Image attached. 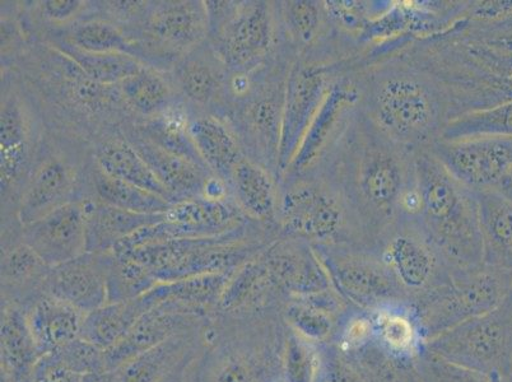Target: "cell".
Masks as SVG:
<instances>
[{"label": "cell", "mask_w": 512, "mask_h": 382, "mask_svg": "<svg viewBox=\"0 0 512 382\" xmlns=\"http://www.w3.org/2000/svg\"><path fill=\"white\" fill-rule=\"evenodd\" d=\"M414 157L357 104L309 167L341 197L356 248L380 253L395 226L416 212Z\"/></svg>", "instance_id": "1"}, {"label": "cell", "mask_w": 512, "mask_h": 382, "mask_svg": "<svg viewBox=\"0 0 512 382\" xmlns=\"http://www.w3.org/2000/svg\"><path fill=\"white\" fill-rule=\"evenodd\" d=\"M402 54L439 83L451 119L512 101V25L507 17L464 15L444 31L409 41Z\"/></svg>", "instance_id": "2"}, {"label": "cell", "mask_w": 512, "mask_h": 382, "mask_svg": "<svg viewBox=\"0 0 512 382\" xmlns=\"http://www.w3.org/2000/svg\"><path fill=\"white\" fill-rule=\"evenodd\" d=\"M360 92L358 105L390 138L413 151L440 141L451 120L448 96L434 78L398 51L363 57L349 65Z\"/></svg>", "instance_id": "3"}, {"label": "cell", "mask_w": 512, "mask_h": 382, "mask_svg": "<svg viewBox=\"0 0 512 382\" xmlns=\"http://www.w3.org/2000/svg\"><path fill=\"white\" fill-rule=\"evenodd\" d=\"M288 326L282 310L250 315L216 312L190 361V382H283Z\"/></svg>", "instance_id": "4"}, {"label": "cell", "mask_w": 512, "mask_h": 382, "mask_svg": "<svg viewBox=\"0 0 512 382\" xmlns=\"http://www.w3.org/2000/svg\"><path fill=\"white\" fill-rule=\"evenodd\" d=\"M418 207L416 222L442 260L453 269L484 265V245L473 190L456 180L430 149L414 157Z\"/></svg>", "instance_id": "5"}, {"label": "cell", "mask_w": 512, "mask_h": 382, "mask_svg": "<svg viewBox=\"0 0 512 382\" xmlns=\"http://www.w3.org/2000/svg\"><path fill=\"white\" fill-rule=\"evenodd\" d=\"M296 55L285 41L271 58L248 72L230 74L218 118L239 139L245 157L279 183V144L288 73Z\"/></svg>", "instance_id": "6"}, {"label": "cell", "mask_w": 512, "mask_h": 382, "mask_svg": "<svg viewBox=\"0 0 512 382\" xmlns=\"http://www.w3.org/2000/svg\"><path fill=\"white\" fill-rule=\"evenodd\" d=\"M277 237L273 228L251 222L225 235L158 242L124 254L150 270L158 282H172L203 274L234 273Z\"/></svg>", "instance_id": "7"}, {"label": "cell", "mask_w": 512, "mask_h": 382, "mask_svg": "<svg viewBox=\"0 0 512 382\" xmlns=\"http://www.w3.org/2000/svg\"><path fill=\"white\" fill-rule=\"evenodd\" d=\"M512 290V270L484 264L453 269L444 283L413 298L411 315L422 343L496 309Z\"/></svg>", "instance_id": "8"}, {"label": "cell", "mask_w": 512, "mask_h": 382, "mask_svg": "<svg viewBox=\"0 0 512 382\" xmlns=\"http://www.w3.org/2000/svg\"><path fill=\"white\" fill-rule=\"evenodd\" d=\"M279 236L304 240L313 246L356 248L346 207L320 172L307 169L279 180Z\"/></svg>", "instance_id": "9"}, {"label": "cell", "mask_w": 512, "mask_h": 382, "mask_svg": "<svg viewBox=\"0 0 512 382\" xmlns=\"http://www.w3.org/2000/svg\"><path fill=\"white\" fill-rule=\"evenodd\" d=\"M204 3L208 41L231 73L251 71L285 43L276 2L208 0Z\"/></svg>", "instance_id": "10"}, {"label": "cell", "mask_w": 512, "mask_h": 382, "mask_svg": "<svg viewBox=\"0 0 512 382\" xmlns=\"http://www.w3.org/2000/svg\"><path fill=\"white\" fill-rule=\"evenodd\" d=\"M335 291L367 314L411 311L413 296L376 251L352 246H314Z\"/></svg>", "instance_id": "11"}, {"label": "cell", "mask_w": 512, "mask_h": 382, "mask_svg": "<svg viewBox=\"0 0 512 382\" xmlns=\"http://www.w3.org/2000/svg\"><path fill=\"white\" fill-rule=\"evenodd\" d=\"M44 139V124L34 101V91L16 72H2L0 148H2V204L20 199L23 185Z\"/></svg>", "instance_id": "12"}, {"label": "cell", "mask_w": 512, "mask_h": 382, "mask_svg": "<svg viewBox=\"0 0 512 382\" xmlns=\"http://www.w3.org/2000/svg\"><path fill=\"white\" fill-rule=\"evenodd\" d=\"M45 138V137H44ZM68 138L43 139L20 199L16 217L21 226L40 220L55 209L87 197L90 165L81 153L69 151Z\"/></svg>", "instance_id": "13"}, {"label": "cell", "mask_w": 512, "mask_h": 382, "mask_svg": "<svg viewBox=\"0 0 512 382\" xmlns=\"http://www.w3.org/2000/svg\"><path fill=\"white\" fill-rule=\"evenodd\" d=\"M422 346L458 365L511 379L512 290L496 309L465 321Z\"/></svg>", "instance_id": "14"}, {"label": "cell", "mask_w": 512, "mask_h": 382, "mask_svg": "<svg viewBox=\"0 0 512 382\" xmlns=\"http://www.w3.org/2000/svg\"><path fill=\"white\" fill-rule=\"evenodd\" d=\"M147 67L170 72L190 50L208 40V15L202 0L151 2L141 25L128 35Z\"/></svg>", "instance_id": "15"}, {"label": "cell", "mask_w": 512, "mask_h": 382, "mask_svg": "<svg viewBox=\"0 0 512 382\" xmlns=\"http://www.w3.org/2000/svg\"><path fill=\"white\" fill-rule=\"evenodd\" d=\"M165 216L164 222L143 228L129 239L121 241L115 246L114 253H129L158 242L225 235L255 222L242 213L232 198L183 200L172 204Z\"/></svg>", "instance_id": "16"}, {"label": "cell", "mask_w": 512, "mask_h": 382, "mask_svg": "<svg viewBox=\"0 0 512 382\" xmlns=\"http://www.w3.org/2000/svg\"><path fill=\"white\" fill-rule=\"evenodd\" d=\"M344 72L343 64L309 63L299 58L293 60L283 106L279 179L295 160L330 87Z\"/></svg>", "instance_id": "17"}, {"label": "cell", "mask_w": 512, "mask_h": 382, "mask_svg": "<svg viewBox=\"0 0 512 382\" xmlns=\"http://www.w3.org/2000/svg\"><path fill=\"white\" fill-rule=\"evenodd\" d=\"M428 149L470 190L505 191L512 185V139L437 141Z\"/></svg>", "instance_id": "18"}, {"label": "cell", "mask_w": 512, "mask_h": 382, "mask_svg": "<svg viewBox=\"0 0 512 382\" xmlns=\"http://www.w3.org/2000/svg\"><path fill=\"white\" fill-rule=\"evenodd\" d=\"M379 254L413 298L444 283L453 270L409 218L395 226Z\"/></svg>", "instance_id": "19"}, {"label": "cell", "mask_w": 512, "mask_h": 382, "mask_svg": "<svg viewBox=\"0 0 512 382\" xmlns=\"http://www.w3.org/2000/svg\"><path fill=\"white\" fill-rule=\"evenodd\" d=\"M169 76L189 109L217 115L225 104L230 69L209 41L181 57Z\"/></svg>", "instance_id": "20"}, {"label": "cell", "mask_w": 512, "mask_h": 382, "mask_svg": "<svg viewBox=\"0 0 512 382\" xmlns=\"http://www.w3.org/2000/svg\"><path fill=\"white\" fill-rule=\"evenodd\" d=\"M278 291L287 298L334 290L314 246L304 240L279 236L260 253Z\"/></svg>", "instance_id": "21"}, {"label": "cell", "mask_w": 512, "mask_h": 382, "mask_svg": "<svg viewBox=\"0 0 512 382\" xmlns=\"http://www.w3.org/2000/svg\"><path fill=\"white\" fill-rule=\"evenodd\" d=\"M20 239L49 267L71 262L87 253L82 200L55 209L30 225L21 226Z\"/></svg>", "instance_id": "22"}, {"label": "cell", "mask_w": 512, "mask_h": 382, "mask_svg": "<svg viewBox=\"0 0 512 382\" xmlns=\"http://www.w3.org/2000/svg\"><path fill=\"white\" fill-rule=\"evenodd\" d=\"M209 319L167 302L153 306L116 346L105 351L107 374L174 335L202 328Z\"/></svg>", "instance_id": "23"}, {"label": "cell", "mask_w": 512, "mask_h": 382, "mask_svg": "<svg viewBox=\"0 0 512 382\" xmlns=\"http://www.w3.org/2000/svg\"><path fill=\"white\" fill-rule=\"evenodd\" d=\"M113 251L87 253L51 267L45 292L78 310L91 312L107 304V277Z\"/></svg>", "instance_id": "24"}, {"label": "cell", "mask_w": 512, "mask_h": 382, "mask_svg": "<svg viewBox=\"0 0 512 382\" xmlns=\"http://www.w3.org/2000/svg\"><path fill=\"white\" fill-rule=\"evenodd\" d=\"M356 311L337 291L329 290L290 298L283 306L282 316L292 332L315 346L325 347L338 343L344 325Z\"/></svg>", "instance_id": "25"}, {"label": "cell", "mask_w": 512, "mask_h": 382, "mask_svg": "<svg viewBox=\"0 0 512 382\" xmlns=\"http://www.w3.org/2000/svg\"><path fill=\"white\" fill-rule=\"evenodd\" d=\"M360 92L351 72L346 71L330 87L318 115L285 175L300 174L314 165L346 115L358 104ZM281 180V179H279Z\"/></svg>", "instance_id": "26"}, {"label": "cell", "mask_w": 512, "mask_h": 382, "mask_svg": "<svg viewBox=\"0 0 512 382\" xmlns=\"http://www.w3.org/2000/svg\"><path fill=\"white\" fill-rule=\"evenodd\" d=\"M121 132L139 153V156L146 161L161 185L169 191L175 203L203 198L207 181L209 177L213 176L211 171L157 147L156 144L134 132L128 124L121 127Z\"/></svg>", "instance_id": "27"}, {"label": "cell", "mask_w": 512, "mask_h": 382, "mask_svg": "<svg viewBox=\"0 0 512 382\" xmlns=\"http://www.w3.org/2000/svg\"><path fill=\"white\" fill-rule=\"evenodd\" d=\"M50 268L20 236L2 241V306L26 310L46 293Z\"/></svg>", "instance_id": "28"}, {"label": "cell", "mask_w": 512, "mask_h": 382, "mask_svg": "<svg viewBox=\"0 0 512 382\" xmlns=\"http://www.w3.org/2000/svg\"><path fill=\"white\" fill-rule=\"evenodd\" d=\"M208 323V321H207ZM207 325V324H206ZM174 335L107 374L110 382H164L197 353L204 328Z\"/></svg>", "instance_id": "29"}, {"label": "cell", "mask_w": 512, "mask_h": 382, "mask_svg": "<svg viewBox=\"0 0 512 382\" xmlns=\"http://www.w3.org/2000/svg\"><path fill=\"white\" fill-rule=\"evenodd\" d=\"M287 298L278 291L260 254L237 269L228 282L217 312L250 315L282 310Z\"/></svg>", "instance_id": "30"}, {"label": "cell", "mask_w": 512, "mask_h": 382, "mask_svg": "<svg viewBox=\"0 0 512 382\" xmlns=\"http://www.w3.org/2000/svg\"><path fill=\"white\" fill-rule=\"evenodd\" d=\"M85 211L87 251H113L121 241L143 228L165 221L164 214H141L125 211L96 198L82 200Z\"/></svg>", "instance_id": "31"}, {"label": "cell", "mask_w": 512, "mask_h": 382, "mask_svg": "<svg viewBox=\"0 0 512 382\" xmlns=\"http://www.w3.org/2000/svg\"><path fill=\"white\" fill-rule=\"evenodd\" d=\"M189 133L209 171L230 186L232 174L246 157L226 121L217 115L190 109Z\"/></svg>", "instance_id": "32"}, {"label": "cell", "mask_w": 512, "mask_h": 382, "mask_svg": "<svg viewBox=\"0 0 512 382\" xmlns=\"http://www.w3.org/2000/svg\"><path fill=\"white\" fill-rule=\"evenodd\" d=\"M23 312L32 338L43 356L77 339L86 318L85 312L49 293L36 298Z\"/></svg>", "instance_id": "33"}, {"label": "cell", "mask_w": 512, "mask_h": 382, "mask_svg": "<svg viewBox=\"0 0 512 382\" xmlns=\"http://www.w3.org/2000/svg\"><path fill=\"white\" fill-rule=\"evenodd\" d=\"M231 197L251 221L278 231L279 184L271 172L244 158L230 181Z\"/></svg>", "instance_id": "34"}, {"label": "cell", "mask_w": 512, "mask_h": 382, "mask_svg": "<svg viewBox=\"0 0 512 382\" xmlns=\"http://www.w3.org/2000/svg\"><path fill=\"white\" fill-rule=\"evenodd\" d=\"M93 160L105 174L138 186L175 204L169 191L153 175L146 161L125 138L121 128L101 135L93 148Z\"/></svg>", "instance_id": "35"}, {"label": "cell", "mask_w": 512, "mask_h": 382, "mask_svg": "<svg viewBox=\"0 0 512 382\" xmlns=\"http://www.w3.org/2000/svg\"><path fill=\"white\" fill-rule=\"evenodd\" d=\"M0 372L2 382H34V371L43 353L37 348L25 312L0 306Z\"/></svg>", "instance_id": "36"}, {"label": "cell", "mask_w": 512, "mask_h": 382, "mask_svg": "<svg viewBox=\"0 0 512 382\" xmlns=\"http://www.w3.org/2000/svg\"><path fill=\"white\" fill-rule=\"evenodd\" d=\"M481 225L484 264L512 270V198L502 191H473Z\"/></svg>", "instance_id": "37"}, {"label": "cell", "mask_w": 512, "mask_h": 382, "mask_svg": "<svg viewBox=\"0 0 512 382\" xmlns=\"http://www.w3.org/2000/svg\"><path fill=\"white\" fill-rule=\"evenodd\" d=\"M234 273L203 274L179 281L160 282L143 298L151 309L157 304L167 302L209 319L216 314Z\"/></svg>", "instance_id": "38"}, {"label": "cell", "mask_w": 512, "mask_h": 382, "mask_svg": "<svg viewBox=\"0 0 512 382\" xmlns=\"http://www.w3.org/2000/svg\"><path fill=\"white\" fill-rule=\"evenodd\" d=\"M190 109L183 101H178L169 110L150 119L134 120L127 123L134 132L147 141L156 144L185 160L197 163L208 169L200 157L197 147L189 133Z\"/></svg>", "instance_id": "39"}, {"label": "cell", "mask_w": 512, "mask_h": 382, "mask_svg": "<svg viewBox=\"0 0 512 382\" xmlns=\"http://www.w3.org/2000/svg\"><path fill=\"white\" fill-rule=\"evenodd\" d=\"M125 104L136 120L150 119L165 113L180 101L169 73L144 67L118 85Z\"/></svg>", "instance_id": "40"}, {"label": "cell", "mask_w": 512, "mask_h": 382, "mask_svg": "<svg viewBox=\"0 0 512 382\" xmlns=\"http://www.w3.org/2000/svg\"><path fill=\"white\" fill-rule=\"evenodd\" d=\"M150 309L143 297L134 301L109 302L86 314L79 337L107 351L116 346Z\"/></svg>", "instance_id": "41"}, {"label": "cell", "mask_w": 512, "mask_h": 382, "mask_svg": "<svg viewBox=\"0 0 512 382\" xmlns=\"http://www.w3.org/2000/svg\"><path fill=\"white\" fill-rule=\"evenodd\" d=\"M87 197L141 214H164L172 207L160 195L105 174L93 158L88 170Z\"/></svg>", "instance_id": "42"}, {"label": "cell", "mask_w": 512, "mask_h": 382, "mask_svg": "<svg viewBox=\"0 0 512 382\" xmlns=\"http://www.w3.org/2000/svg\"><path fill=\"white\" fill-rule=\"evenodd\" d=\"M55 49L71 58L74 63L92 78L93 81L105 86H118L124 79L147 67L141 60L132 55L121 53L96 54L79 50L67 40L57 35L45 34L44 40Z\"/></svg>", "instance_id": "43"}, {"label": "cell", "mask_w": 512, "mask_h": 382, "mask_svg": "<svg viewBox=\"0 0 512 382\" xmlns=\"http://www.w3.org/2000/svg\"><path fill=\"white\" fill-rule=\"evenodd\" d=\"M48 34L57 35L69 44L87 53H121L138 58V46L130 40L127 32L114 23L100 18H86L62 30H51Z\"/></svg>", "instance_id": "44"}, {"label": "cell", "mask_w": 512, "mask_h": 382, "mask_svg": "<svg viewBox=\"0 0 512 382\" xmlns=\"http://www.w3.org/2000/svg\"><path fill=\"white\" fill-rule=\"evenodd\" d=\"M473 138L512 139V101L456 116L445 125L440 141Z\"/></svg>", "instance_id": "45"}, {"label": "cell", "mask_w": 512, "mask_h": 382, "mask_svg": "<svg viewBox=\"0 0 512 382\" xmlns=\"http://www.w3.org/2000/svg\"><path fill=\"white\" fill-rule=\"evenodd\" d=\"M160 283L132 256L113 251L107 277V304L138 300Z\"/></svg>", "instance_id": "46"}, {"label": "cell", "mask_w": 512, "mask_h": 382, "mask_svg": "<svg viewBox=\"0 0 512 382\" xmlns=\"http://www.w3.org/2000/svg\"><path fill=\"white\" fill-rule=\"evenodd\" d=\"M374 316L375 340L395 357L412 358L422 346V340L411 311H380Z\"/></svg>", "instance_id": "47"}, {"label": "cell", "mask_w": 512, "mask_h": 382, "mask_svg": "<svg viewBox=\"0 0 512 382\" xmlns=\"http://www.w3.org/2000/svg\"><path fill=\"white\" fill-rule=\"evenodd\" d=\"M412 366L420 382H512L445 360L423 346L412 357Z\"/></svg>", "instance_id": "48"}, {"label": "cell", "mask_w": 512, "mask_h": 382, "mask_svg": "<svg viewBox=\"0 0 512 382\" xmlns=\"http://www.w3.org/2000/svg\"><path fill=\"white\" fill-rule=\"evenodd\" d=\"M321 349L288 328L283 353V382H319Z\"/></svg>", "instance_id": "49"}, {"label": "cell", "mask_w": 512, "mask_h": 382, "mask_svg": "<svg viewBox=\"0 0 512 382\" xmlns=\"http://www.w3.org/2000/svg\"><path fill=\"white\" fill-rule=\"evenodd\" d=\"M63 365L71 368L83 377L90 375H106L105 351L95 344L78 337L71 343L53 352Z\"/></svg>", "instance_id": "50"}, {"label": "cell", "mask_w": 512, "mask_h": 382, "mask_svg": "<svg viewBox=\"0 0 512 382\" xmlns=\"http://www.w3.org/2000/svg\"><path fill=\"white\" fill-rule=\"evenodd\" d=\"M35 4L40 20L60 30L85 20L91 8L85 0H44Z\"/></svg>", "instance_id": "51"}, {"label": "cell", "mask_w": 512, "mask_h": 382, "mask_svg": "<svg viewBox=\"0 0 512 382\" xmlns=\"http://www.w3.org/2000/svg\"><path fill=\"white\" fill-rule=\"evenodd\" d=\"M83 376L63 365L53 353L44 354L34 371V382H82Z\"/></svg>", "instance_id": "52"}, {"label": "cell", "mask_w": 512, "mask_h": 382, "mask_svg": "<svg viewBox=\"0 0 512 382\" xmlns=\"http://www.w3.org/2000/svg\"><path fill=\"white\" fill-rule=\"evenodd\" d=\"M194 356H195V354H194ZM193 357L190 358L189 361H186L184 363V365L179 368V370H176L174 372V374H172L170 377H167V379L164 382H190L189 374H188V367H189L190 361L193 360Z\"/></svg>", "instance_id": "53"}, {"label": "cell", "mask_w": 512, "mask_h": 382, "mask_svg": "<svg viewBox=\"0 0 512 382\" xmlns=\"http://www.w3.org/2000/svg\"><path fill=\"white\" fill-rule=\"evenodd\" d=\"M82 382H110L109 376L106 375H90L83 377Z\"/></svg>", "instance_id": "54"}, {"label": "cell", "mask_w": 512, "mask_h": 382, "mask_svg": "<svg viewBox=\"0 0 512 382\" xmlns=\"http://www.w3.org/2000/svg\"><path fill=\"white\" fill-rule=\"evenodd\" d=\"M507 194L511 195V197H512V185L510 186L509 189H507Z\"/></svg>", "instance_id": "55"}]
</instances>
